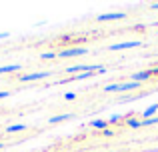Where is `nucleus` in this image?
<instances>
[{
    "instance_id": "f257e3e1",
    "label": "nucleus",
    "mask_w": 158,
    "mask_h": 152,
    "mask_svg": "<svg viewBox=\"0 0 158 152\" xmlns=\"http://www.w3.org/2000/svg\"><path fill=\"white\" fill-rule=\"evenodd\" d=\"M88 52L86 46H72V48H66V50L58 52V58H70V56H82Z\"/></svg>"
},
{
    "instance_id": "f03ea898",
    "label": "nucleus",
    "mask_w": 158,
    "mask_h": 152,
    "mask_svg": "<svg viewBox=\"0 0 158 152\" xmlns=\"http://www.w3.org/2000/svg\"><path fill=\"white\" fill-rule=\"evenodd\" d=\"M50 74H52L50 70L32 72V74H18V80H20V82H36V80H44V78H48Z\"/></svg>"
},
{
    "instance_id": "7ed1b4c3",
    "label": "nucleus",
    "mask_w": 158,
    "mask_h": 152,
    "mask_svg": "<svg viewBox=\"0 0 158 152\" xmlns=\"http://www.w3.org/2000/svg\"><path fill=\"white\" fill-rule=\"evenodd\" d=\"M142 42H138V40H130V42H116V44H110L108 46V50L110 52H116V50H128V48H136L140 46Z\"/></svg>"
},
{
    "instance_id": "20e7f679",
    "label": "nucleus",
    "mask_w": 158,
    "mask_h": 152,
    "mask_svg": "<svg viewBox=\"0 0 158 152\" xmlns=\"http://www.w3.org/2000/svg\"><path fill=\"white\" fill-rule=\"evenodd\" d=\"M126 18V12H106V14L98 16V22H112V20H122Z\"/></svg>"
},
{
    "instance_id": "39448f33",
    "label": "nucleus",
    "mask_w": 158,
    "mask_h": 152,
    "mask_svg": "<svg viewBox=\"0 0 158 152\" xmlns=\"http://www.w3.org/2000/svg\"><path fill=\"white\" fill-rule=\"evenodd\" d=\"M152 78V70H140V72H134V74H130V82H146Z\"/></svg>"
},
{
    "instance_id": "423d86ee",
    "label": "nucleus",
    "mask_w": 158,
    "mask_h": 152,
    "mask_svg": "<svg viewBox=\"0 0 158 152\" xmlns=\"http://www.w3.org/2000/svg\"><path fill=\"white\" fill-rule=\"evenodd\" d=\"M140 82H122V84H118V92H128V90H138L140 88Z\"/></svg>"
},
{
    "instance_id": "0eeeda50",
    "label": "nucleus",
    "mask_w": 158,
    "mask_h": 152,
    "mask_svg": "<svg viewBox=\"0 0 158 152\" xmlns=\"http://www.w3.org/2000/svg\"><path fill=\"white\" fill-rule=\"evenodd\" d=\"M70 118H74V114H58V116H50L48 118V124H58V122H64V120H70Z\"/></svg>"
},
{
    "instance_id": "6e6552de",
    "label": "nucleus",
    "mask_w": 158,
    "mask_h": 152,
    "mask_svg": "<svg viewBox=\"0 0 158 152\" xmlns=\"http://www.w3.org/2000/svg\"><path fill=\"white\" fill-rule=\"evenodd\" d=\"M90 126H92V128H96V130H106L108 126V120H102V118H98V120H92L90 122Z\"/></svg>"
},
{
    "instance_id": "1a4fd4ad",
    "label": "nucleus",
    "mask_w": 158,
    "mask_h": 152,
    "mask_svg": "<svg viewBox=\"0 0 158 152\" xmlns=\"http://www.w3.org/2000/svg\"><path fill=\"white\" fill-rule=\"evenodd\" d=\"M28 126L26 124H12V126H6L4 128V132L6 134H12V132H22V130H26Z\"/></svg>"
},
{
    "instance_id": "9d476101",
    "label": "nucleus",
    "mask_w": 158,
    "mask_h": 152,
    "mask_svg": "<svg viewBox=\"0 0 158 152\" xmlns=\"http://www.w3.org/2000/svg\"><path fill=\"white\" fill-rule=\"evenodd\" d=\"M156 112H158V104H152V106H148V108L140 114V118H152Z\"/></svg>"
},
{
    "instance_id": "9b49d317",
    "label": "nucleus",
    "mask_w": 158,
    "mask_h": 152,
    "mask_svg": "<svg viewBox=\"0 0 158 152\" xmlns=\"http://www.w3.org/2000/svg\"><path fill=\"white\" fill-rule=\"evenodd\" d=\"M20 64H8V66H0V74H6V72H18Z\"/></svg>"
},
{
    "instance_id": "f8f14e48",
    "label": "nucleus",
    "mask_w": 158,
    "mask_h": 152,
    "mask_svg": "<svg viewBox=\"0 0 158 152\" xmlns=\"http://www.w3.org/2000/svg\"><path fill=\"white\" fill-rule=\"evenodd\" d=\"M56 52H42V54H40V58L42 60H52V58H56Z\"/></svg>"
},
{
    "instance_id": "ddd939ff",
    "label": "nucleus",
    "mask_w": 158,
    "mask_h": 152,
    "mask_svg": "<svg viewBox=\"0 0 158 152\" xmlns=\"http://www.w3.org/2000/svg\"><path fill=\"white\" fill-rule=\"evenodd\" d=\"M74 98H76V94H74V92H66L64 94V100H74Z\"/></svg>"
},
{
    "instance_id": "4468645a",
    "label": "nucleus",
    "mask_w": 158,
    "mask_h": 152,
    "mask_svg": "<svg viewBox=\"0 0 158 152\" xmlns=\"http://www.w3.org/2000/svg\"><path fill=\"white\" fill-rule=\"evenodd\" d=\"M10 90H0V98H8V96H10Z\"/></svg>"
},
{
    "instance_id": "2eb2a0df",
    "label": "nucleus",
    "mask_w": 158,
    "mask_h": 152,
    "mask_svg": "<svg viewBox=\"0 0 158 152\" xmlns=\"http://www.w3.org/2000/svg\"><path fill=\"white\" fill-rule=\"evenodd\" d=\"M8 36H10V34H8V32H0V40H4V38H8Z\"/></svg>"
},
{
    "instance_id": "dca6fc26",
    "label": "nucleus",
    "mask_w": 158,
    "mask_h": 152,
    "mask_svg": "<svg viewBox=\"0 0 158 152\" xmlns=\"http://www.w3.org/2000/svg\"><path fill=\"white\" fill-rule=\"evenodd\" d=\"M150 8H152V10H158V2H154V4H150Z\"/></svg>"
},
{
    "instance_id": "f3484780",
    "label": "nucleus",
    "mask_w": 158,
    "mask_h": 152,
    "mask_svg": "<svg viewBox=\"0 0 158 152\" xmlns=\"http://www.w3.org/2000/svg\"><path fill=\"white\" fill-rule=\"evenodd\" d=\"M4 148V142H0V150H2Z\"/></svg>"
},
{
    "instance_id": "a211bd4d",
    "label": "nucleus",
    "mask_w": 158,
    "mask_h": 152,
    "mask_svg": "<svg viewBox=\"0 0 158 152\" xmlns=\"http://www.w3.org/2000/svg\"><path fill=\"white\" fill-rule=\"evenodd\" d=\"M138 152H146V150H138Z\"/></svg>"
},
{
    "instance_id": "6ab92c4d",
    "label": "nucleus",
    "mask_w": 158,
    "mask_h": 152,
    "mask_svg": "<svg viewBox=\"0 0 158 152\" xmlns=\"http://www.w3.org/2000/svg\"><path fill=\"white\" fill-rule=\"evenodd\" d=\"M156 34H158V32H156Z\"/></svg>"
}]
</instances>
